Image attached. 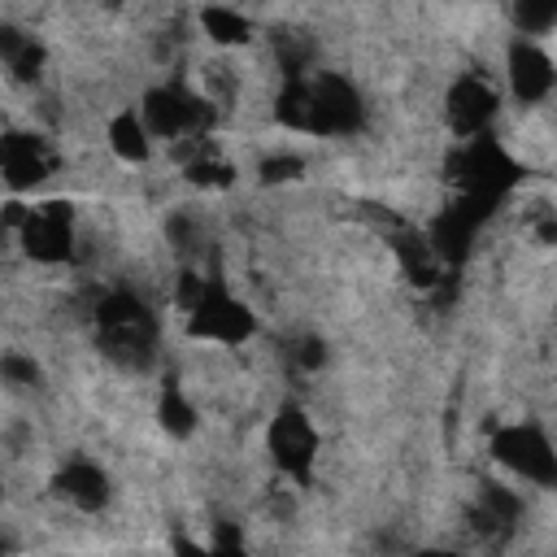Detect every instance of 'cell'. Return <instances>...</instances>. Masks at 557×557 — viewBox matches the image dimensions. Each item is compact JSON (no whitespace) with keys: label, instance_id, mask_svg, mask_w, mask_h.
<instances>
[{"label":"cell","instance_id":"obj_19","mask_svg":"<svg viewBox=\"0 0 557 557\" xmlns=\"http://www.w3.org/2000/svg\"><path fill=\"white\" fill-rule=\"evenodd\" d=\"M305 174V161L292 157V152H278V157H265L261 161V183H292Z\"/></svg>","mask_w":557,"mask_h":557},{"label":"cell","instance_id":"obj_11","mask_svg":"<svg viewBox=\"0 0 557 557\" xmlns=\"http://www.w3.org/2000/svg\"><path fill=\"white\" fill-rule=\"evenodd\" d=\"M52 492H57L70 509H78V513H100V509L109 505V474H104L96 461L74 457V461H65V466L57 470Z\"/></svg>","mask_w":557,"mask_h":557},{"label":"cell","instance_id":"obj_2","mask_svg":"<svg viewBox=\"0 0 557 557\" xmlns=\"http://www.w3.org/2000/svg\"><path fill=\"white\" fill-rule=\"evenodd\" d=\"M91 322H96V339H100L104 357L117 361L122 370H144L152 361V352H157V313L144 296L117 287V292L96 300Z\"/></svg>","mask_w":557,"mask_h":557},{"label":"cell","instance_id":"obj_6","mask_svg":"<svg viewBox=\"0 0 557 557\" xmlns=\"http://www.w3.org/2000/svg\"><path fill=\"white\" fill-rule=\"evenodd\" d=\"M487 448L522 483H535V487H553L557 483V453H553V440H548L544 426H535V422H505V426H496L487 435Z\"/></svg>","mask_w":557,"mask_h":557},{"label":"cell","instance_id":"obj_3","mask_svg":"<svg viewBox=\"0 0 557 557\" xmlns=\"http://www.w3.org/2000/svg\"><path fill=\"white\" fill-rule=\"evenodd\" d=\"M183 318H187V335L191 339L218 344V348H239V344H248L257 335V313L218 274L200 278V287L183 305Z\"/></svg>","mask_w":557,"mask_h":557},{"label":"cell","instance_id":"obj_16","mask_svg":"<svg viewBox=\"0 0 557 557\" xmlns=\"http://www.w3.org/2000/svg\"><path fill=\"white\" fill-rule=\"evenodd\" d=\"M157 422H161V431H165V435L187 440V435L200 426V413H196V405H191L178 387H165V392H161V400H157Z\"/></svg>","mask_w":557,"mask_h":557},{"label":"cell","instance_id":"obj_7","mask_svg":"<svg viewBox=\"0 0 557 557\" xmlns=\"http://www.w3.org/2000/svg\"><path fill=\"white\" fill-rule=\"evenodd\" d=\"M265 448H270V461L278 466V474H287L292 483H309L313 474V457H318V426L313 418L305 413V405L296 400H283L265 426Z\"/></svg>","mask_w":557,"mask_h":557},{"label":"cell","instance_id":"obj_4","mask_svg":"<svg viewBox=\"0 0 557 557\" xmlns=\"http://www.w3.org/2000/svg\"><path fill=\"white\" fill-rule=\"evenodd\" d=\"M135 109H139L148 135H152V139H170V144L196 139V135H205L209 122H213L209 96H200V91H191V87H183V83L148 87Z\"/></svg>","mask_w":557,"mask_h":557},{"label":"cell","instance_id":"obj_12","mask_svg":"<svg viewBox=\"0 0 557 557\" xmlns=\"http://www.w3.org/2000/svg\"><path fill=\"white\" fill-rule=\"evenodd\" d=\"M104 139H109V152H113L117 161H126V165H144V161L152 157V135H148V126H144V117H139L135 104H131V109H117V113L109 117Z\"/></svg>","mask_w":557,"mask_h":557},{"label":"cell","instance_id":"obj_18","mask_svg":"<svg viewBox=\"0 0 557 557\" xmlns=\"http://www.w3.org/2000/svg\"><path fill=\"white\" fill-rule=\"evenodd\" d=\"M0 383H9V387H39L44 383V366L30 352L9 348V352H0Z\"/></svg>","mask_w":557,"mask_h":557},{"label":"cell","instance_id":"obj_20","mask_svg":"<svg viewBox=\"0 0 557 557\" xmlns=\"http://www.w3.org/2000/svg\"><path fill=\"white\" fill-rule=\"evenodd\" d=\"M292 361L300 366V370H318L322 361H326V352H322V339L318 335H300V339H292Z\"/></svg>","mask_w":557,"mask_h":557},{"label":"cell","instance_id":"obj_15","mask_svg":"<svg viewBox=\"0 0 557 557\" xmlns=\"http://www.w3.org/2000/svg\"><path fill=\"white\" fill-rule=\"evenodd\" d=\"M200 30L218 48H244L252 39V17L244 9H231V4H205L200 9Z\"/></svg>","mask_w":557,"mask_h":557},{"label":"cell","instance_id":"obj_10","mask_svg":"<svg viewBox=\"0 0 557 557\" xmlns=\"http://www.w3.org/2000/svg\"><path fill=\"white\" fill-rule=\"evenodd\" d=\"M505 83H509V96L518 104H544L553 96V83H557V70H553V57L535 44V39H513L505 48Z\"/></svg>","mask_w":557,"mask_h":557},{"label":"cell","instance_id":"obj_13","mask_svg":"<svg viewBox=\"0 0 557 557\" xmlns=\"http://www.w3.org/2000/svg\"><path fill=\"white\" fill-rule=\"evenodd\" d=\"M0 61H4V70H9L17 83H35V78L44 74L48 52H44V44H39L35 35H26L22 26L0 22Z\"/></svg>","mask_w":557,"mask_h":557},{"label":"cell","instance_id":"obj_17","mask_svg":"<svg viewBox=\"0 0 557 557\" xmlns=\"http://www.w3.org/2000/svg\"><path fill=\"white\" fill-rule=\"evenodd\" d=\"M509 13H513V26L522 39H540L557 26V0H513Z\"/></svg>","mask_w":557,"mask_h":557},{"label":"cell","instance_id":"obj_8","mask_svg":"<svg viewBox=\"0 0 557 557\" xmlns=\"http://www.w3.org/2000/svg\"><path fill=\"white\" fill-rule=\"evenodd\" d=\"M57 174V148L39 131H4L0 135V178L9 191H35Z\"/></svg>","mask_w":557,"mask_h":557},{"label":"cell","instance_id":"obj_9","mask_svg":"<svg viewBox=\"0 0 557 557\" xmlns=\"http://www.w3.org/2000/svg\"><path fill=\"white\" fill-rule=\"evenodd\" d=\"M496 109H500V91L483 74H457L453 87H448V96H444V122H448V131L457 139L487 135Z\"/></svg>","mask_w":557,"mask_h":557},{"label":"cell","instance_id":"obj_14","mask_svg":"<svg viewBox=\"0 0 557 557\" xmlns=\"http://www.w3.org/2000/svg\"><path fill=\"white\" fill-rule=\"evenodd\" d=\"M522 522V496L509 492L505 483H483L479 505H474V527L487 535H505Z\"/></svg>","mask_w":557,"mask_h":557},{"label":"cell","instance_id":"obj_5","mask_svg":"<svg viewBox=\"0 0 557 557\" xmlns=\"http://www.w3.org/2000/svg\"><path fill=\"white\" fill-rule=\"evenodd\" d=\"M13 235L22 252L39 265H65L74 261V209L65 200H39V205H17Z\"/></svg>","mask_w":557,"mask_h":557},{"label":"cell","instance_id":"obj_1","mask_svg":"<svg viewBox=\"0 0 557 557\" xmlns=\"http://www.w3.org/2000/svg\"><path fill=\"white\" fill-rule=\"evenodd\" d=\"M274 117L287 131L339 139V135H357L366 126V100L352 78H344L335 70H305V74H287V83L274 100Z\"/></svg>","mask_w":557,"mask_h":557}]
</instances>
